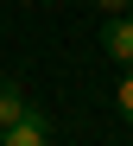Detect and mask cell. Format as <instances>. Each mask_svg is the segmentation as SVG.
<instances>
[{
  "label": "cell",
  "mask_w": 133,
  "mask_h": 146,
  "mask_svg": "<svg viewBox=\"0 0 133 146\" xmlns=\"http://www.w3.org/2000/svg\"><path fill=\"white\" fill-rule=\"evenodd\" d=\"M0 146H51V127H44V114H38V108H25L13 127H0Z\"/></svg>",
  "instance_id": "1"
},
{
  "label": "cell",
  "mask_w": 133,
  "mask_h": 146,
  "mask_svg": "<svg viewBox=\"0 0 133 146\" xmlns=\"http://www.w3.org/2000/svg\"><path fill=\"white\" fill-rule=\"evenodd\" d=\"M101 44H108V57L133 64V13H114V19H108V32H101Z\"/></svg>",
  "instance_id": "2"
},
{
  "label": "cell",
  "mask_w": 133,
  "mask_h": 146,
  "mask_svg": "<svg viewBox=\"0 0 133 146\" xmlns=\"http://www.w3.org/2000/svg\"><path fill=\"white\" fill-rule=\"evenodd\" d=\"M19 114H25V89H19L13 76H0V127H13Z\"/></svg>",
  "instance_id": "3"
},
{
  "label": "cell",
  "mask_w": 133,
  "mask_h": 146,
  "mask_svg": "<svg viewBox=\"0 0 133 146\" xmlns=\"http://www.w3.org/2000/svg\"><path fill=\"white\" fill-rule=\"evenodd\" d=\"M114 102H120V114L133 121V64H127V76H120V89H114Z\"/></svg>",
  "instance_id": "4"
},
{
  "label": "cell",
  "mask_w": 133,
  "mask_h": 146,
  "mask_svg": "<svg viewBox=\"0 0 133 146\" xmlns=\"http://www.w3.org/2000/svg\"><path fill=\"white\" fill-rule=\"evenodd\" d=\"M101 7H108V13H133V0H101Z\"/></svg>",
  "instance_id": "5"
}]
</instances>
